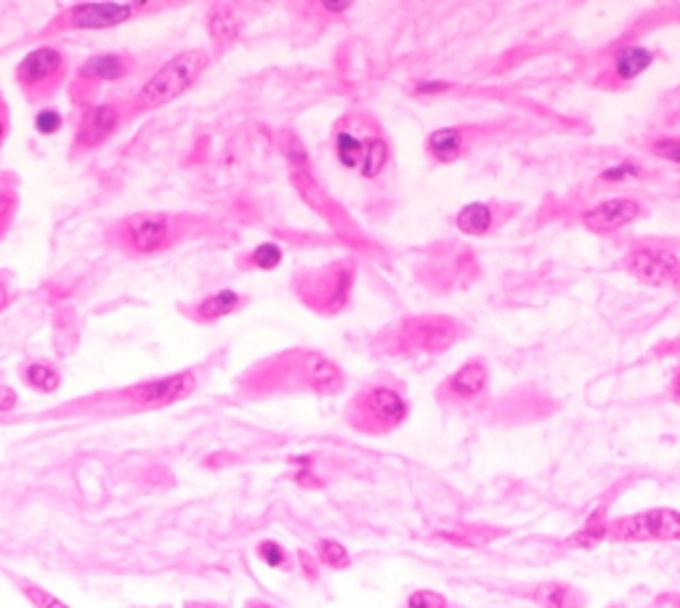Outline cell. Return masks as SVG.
I'll list each match as a JSON object with an SVG mask.
<instances>
[{"instance_id": "cell-1", "label": "cell", "mask_w": 680, "mask_h": 608, "mask_svg": "<svg viewBox=\"0 0 680 608\" xmlns=\"http://www.w3.org/2000/svg\"><path fill=\"white\" fill-rule=\"evenodd\" d=\"M343 370L325 353L314 349H290L263 359L239 377V388L250 399H266L280 394L336 396L343 390Z\"/></svg>"}, {"instance_id": "cell-2", "label": "cell", "mask_w": 680, "mask_h": 608, "mask_svg": "<svg viewBox=\"0 0 680 608\" xmlns=\"http://www.w3.org/2000/svg\"><path fill=\"white\" fill-rule=\"evenodd\" d=\"M195 226H206L200 219L181 213H133L109 229V239L133 258H150L171 250L191 237Z\"/></svg>"}, {"instance_id": "cell-3", "label": "cell", "mask_w": 680, "mask_h": 608, "mask_svg": "<svg viewBox=\"0 0 680 608\" xmlns=\"http://www.w3.org/2000/svg\"><path fill=\"white\" fill-rule=\"evenodd\" d=\"M208 67L210 54L202 51V48H187V51H178L176 56H171V59H165L163 65H160L157 70L136 89L131 102H128L131 117L168 107V104L176 102L178 96H184V93L195 89L197 80L206 74Z\"/></svg>"}, {"instance_id": "cell-4", "label": "cell", "mask_w": 680, "mask_h": 608, "mask_svg": "<svg viewBox=\"0 0 680 608\" xmlns=\"http://www.w3.org/2000/svg\"><path fill=\"white\" fill-rule=\"evenodd\" d=\"M410 418V401L397 383H367L345 407V423L364 436H388Z\"/></svg>"}, {"instance_id": "cell-5", "label": "cell", "mask_w": 680, "mask_h": 608, "mask_svg": "<svg viewBox=\"0 0 680 608\" xmlns=\"http://www.w3.org/2000/svg\"><path fill=\"white\" fill-rule=\"evenodd\" d=\"M163 9H168V3H150V0H141V3H113V0H107V3H75L61 9L48 22L40 37L67 33H102V30H115L120 24L136 22L144 14H157Z\"/></svg>"}, {"instance_id": "cell-6", "label": "cell", "mask_w": 680, "mask_h": 608, "mask_svg": "<svg viewBox=\"0 0 680 608\" xmlns=\"http://www.w3.org/2000/svg\"><path fill=\"white\" fill-rule=\"evenodd\" d=\"M67 78H70V56L65 54V48L48 46V43L24 54L14 70L24 102L38 109L48 107L65 91Z\"/></svg>"}, {"instance_id": "cell-7", "label": "cell", "mask_w": 680, "mask_h": 608, "mask_svg": "<svg viewBox=\"0 0 680 608\" xmlns=\"http://www.w3.org/2000/svg\"><path fill=\"white\" fill-rule=\"evenodd\" d=\"M466 335V327L455 316L420 314L405 316L386 340V351L391 356H418V353H442L453 349Z\"/></svg>"}, {"instance_id": "cell-8", "label": "cell", "mask_w": 680, "mask_h": 608, "mask_svg": "<svg viewBox=\"0 0 680 608\" xmlns=\"http://www.w3.org/2000/svg\"><path fill=\"white\" fill-rule=\"evenodd\" d=\"M356 282L354 260H336L321 269L303 271L293 279L295 295L301 297L303 306L312 308L319 316H336L351 303Z\"/></svg>"}, {"instance_id": "cell-9", "label": "cell", "mask_w": 680, "mask_h": 608, "mask_svg": "<svg viewBox=\"0 0 680 608\" xmlns=\"http://www.w3.org/2000/svg\"><path fill=\"white\" fill-rule=\"evenodd\" d=\"M197 386H200L197 370H178L171 372V375L150 377V381H139L128 388L113 390L107 401L109 405H122V409H131V412H150V409H165L189 399Z\"/></svg>"}, {"instance_id": "cell-10", "label": "cell", "mask_w": 680, "mask_h": 608, "mask_svg": "<svg viewBox=\"0 0 680 608\" xmlns=\"http://www.w3.org/2000/svg\"><path fill=\"white\" fill-rule=\"evenodd\" d=\"M136 70V56L122 54V51H102L89 56L83 65L75 70L70 85V98L75 107L83 109L85 104H94V96L102 85L109 83H122L126 78H131Z\"/></svg>"}, {"instance_id": "cell-11", "label": "cell", "mask_w": 680, "mask_h": 608, "mask_svg": "<svg viewBox=\"0 0 680 608\" xmlns=\"http://www.w3.org/2000/svg\"><path fill=\"white\" fill-rule=\"evenodd\" d=\"M131 117L128 102H94L85 104L80 109L78 122H75V136H72V152L75 154H89L102 149L107 141H113V136L122 128V122Z\"/></svg>"}, {"instance_id": "cell-12", "label": "cell", "mask_w": 680, "mask_h": 608, "mask_svg": "<svg viewBox=\"0 0 680 608\" xmlns=\"http://www.w3.org/2000/svg\"><path fill=\"white\" fill-rule=\"evenodd\" d=\"M611 542H680V511L654 507L606 524Z\"/></svg>"}, {"instance_id": "cell-13", "label": "cell", "mask_w": 680, "mask_h": 608, "mask_svg": "<svg viewBox=\"0 0 680 608\" xmlns=\"http://www.w3.org/2000/svg\"><path fill=\"white\" fill-rule=\"evenodd\" d=\"M622 269L648 288H678L680 256L657 242H638L622 258Z\"/></svg>"}, {"instance_id": "cell-14", "label": "cell", "mask_w": 680, "mask_h": 608, "mask_svg": "<svg viewBox=\"0 0 680 608\" xmlns=\"http://www.w3.org/2000/svg\"><path fill=\"white\" fill-rule=\"evenodd\" d=\"M486 388H490V370L484 359H471L438 386L436 399L442 405H473Z\"/></svg>"}, {"instance_id": "cell-15", "label": "cell", "mask_w": 680, "mask_h": 608, "mask_svg": "<svg viewBox=\"0 0 680 608\" xmlns=\"http://www.w3.org/2000/svg\"><path fill=\"white\" fill-rule=\"evenodd\" d=\"M641 213L643 204L635 197H611V200H603L585 210L583 226L590 234L606 237V234H614L630 226L635 219H641Z\"/></svg>"}, {"instance_id": "cell-16", "label": "cell", "mask_w": 680, "mask_h": 608, "mask_svg": "<svg viewBox=\"0 0 680 608\" xmlns=\"http://www.w3.org/2000/svg\"><path fill=\"white\" fill-rule=\"evenodd\" d=\"M247 301H250V297L237 293V290L226 288V290H215V293L200 297V301L191 303V306H178V308H181V314L187 316L189 321H195V325H215V321L226 319V316L243 312V308L247 306Z\"/></svg>"}, {"instance_id": "cell-17", "label": "cell", "mask_w": 680, "mask_h": 608, "mask_svg": "<svg viewBox=\"0 0 680 608\" xmlns=\"http://www.w3.org/2000/svg\"><path fill=\"white\" fill-rule=\"evenodd\" d=\"M367 133L370 126L360 128L356 126V117H345L343 122H338L336 136H332V147H336L338 163L343 165L345 171H360Z\"/></svg>"}, {"instance_id": "cell-18", "label": "cell", "mask_w": 680, "mask_h": 608, "mask_svg": "<svg viewBox=\"0 0 680 608\" xmlns=\"http://www.w3.org/2000/svg\"><path fill=\"white\" fill-rule=\"evenodd\" d=\"M654 59H657V56H654L652 48H646V46H624V48H620V51L614 54V59H611V65H609L611 83H617V85L633 83V80H638L643 72L652 70Z\"/></svg>"}, {"instance_id": "cell-19", "label": "cell", "mask_w": 680, "mask_h": 608, "mask_svg": "<svg viewBox=\"0 0 680 608\" xmlns=\"http://www.w3.org/2000/svg\"><path fill=\"white\" fill-rule=\"evenodd\" d=\"M500 204L497 202H468L455 215V226L466 237H486L500 226Z\"/></svg>"}, {"instance_id": "cell-20", "label": "cell", "mask_w": 680, "mask_h": 608, "mask_svg": "<svg viewBox=\"0 0 680 608\" xmlns=\"http://www.w3.org/2000/svg\"><path fill=\"white\" fill-rule=\"evenodd\" d=\"M468 147H471V141H468V130L457 128V126L434 130V133L425 139V152H429V157L436 160L438 165L457 163V160L468 152Z\"/></svg>"}, {"instance_id": "cell-21", "label": "cell", "mask_w": 680, "mask_h": 608, "mask_svg": "<svg viewBox=\"0 0 680 608\" xmlns=\"http://www.w3.org/2000/svg\"><path fill=\"white\" fill-rule=\"evenodd\" d=\"M208 35L213 37L219 46H232L243 33V19L237 14V5L232 3H215L208 9L206 16Z\"/></svg>"}, {"instance_id": "cell-22", "label": "cell", "mask_w": 680, "mask_h": 608, "mask_svg": "<svg viewBox=\"0 0 680 608\" xmlns=\"http://www.w3.org/2000/svg\"><path fill=\"white\" fill-rule=\"evenodd\" d=\"M531 600L540 608H585L587 598L583 591L566 582H542L531 591Z\"/></svg>"}, {"instance_id": "cell-23", "label": "cell", "mask_w": 680, "mask_h": 608, "mask_svg": "<svg viewBox=\"0 0 680 608\" xmlns=\"http://www.w3.org/2000/svg\"><path fill=\"white\" fill-rule=\"evenodd\" d=\"M20 377L22 383L27 386L30 390H35V394H57V390L61 388V383H65V375H61V370L57 367V364L51 362H24L20 367Z\"/></svg>"}, {"instance_id": "cell-24", "label": "cell", "mask_w": 680, "mask_h": 608, "mask_svg": "<svg viewBox=\"0 0 680 608\" xmlns=\"http://www.w3.org/2000/svg\"><path fill=\"white\" fill-rule=\"evenodd\" d=\"M391 163V144L378 128H370L367 141H364V157L360 165V173L364 178H378Z\"/></svg>"}, {"instance_id": "cell-25", "label": "cell", "mask_w": 680, "mask_h": 608, "mask_svg": "<svg viewBox=\"0 0 680 608\" xmlns=\"http://www.w3.org/2000/svg\"><path fill=\"white\" fill-rule=\"evenodd\" d=\"M282 260L284 250L277 245V242H261V245L253 247L250 253H245V256L237 260V266L245 271H274Z\"/></svg>"}, {"instance_id": "cell-26", "label": "cell", "mask_w": 680, "mask_h": 608, "mask_svg": "<svg viewBox=\"0 0 680 608\" xmlns=\"http://www.w3.org/2000/svg\"><path fill=\"white\" fill-rule=\"evenodd\" d=\"M317 561L319 566L332 569V572H343L351 566V553L345 550V545H340L338 539H319L317 542Z\"/></svg>"}, {"instance_id": "cell-27", "label": "cell", "mask_w": 680, "mask_h": 608, "mask_svg": "<svg viewBox=\"0 0 680 608\" xmlns=\"http://www.w3.org/2000/svg\"><path fill=\"white\" fill-rule=\"evenodd\" d=\"M503 531L497 529H481V526H462L460 531H442V539L453 545H462V548H479V545H486L490 539L500 537Z\"/></svg>"}, {"instance_id": "cell-28", "label": "cell", "mask_w": 680, "mask_h": 608, "mask_svg": "<svg viewBox=\"0 0 680 608\" xmlns=\"http://www.w3.org/2000/svg\"><path fill=\"white\" fill-rule=\"evenodd\" d=\"M282 154L288 157V163L293 165V173L308 171V152L293 130H284L282 133Z\"/></svg>"}, {"instance_id": "cell-29", "label": "cell", "mask_w": 680, "mask_h": 608, "mask_svg": "<svg viewBox=\"0 0 680 608\" xmlns=\"http://www.w3.org/2000/svg\"><path fill=\"white\" fill-rule=\"evenodd\" d=\"M20 591L27 595V600L35 608H72V606H67L61 598H57L51 591H46V587L35 585V582H30V580H20Z\"/></svg>"}, {"instance_id": "cell-30", "label": "cell", "mask_w": 680, "mask_h": 608, "mask_svg": "<svg viewBox=\"0 0 680 608\" xmlns=\"http://www.w3.org/2000/svg\"><path fill=\"white\" fill-rule=\"evenodd\" d=\"M33 128L38 130L40 136H57L59 130L65 128V115H61V109L48 104V107H40L38 112H35Z\"/></svg>"}, {"instance_id": "cell-31", "label": "cell", "mask_w": 680, "mask_h": 608, "mask_svg": "<svg viewBox=\"0 0 680 608\" xmlns=\"http://www.w3.org/2000/svg\"><path fill=\"white\" fill-rule=\"evenodd\" d=\"M16 208H20V195H16L14 186H0V239L14 223Z\"/></svg>"}, {"instance_id": "cell-32", "label": "cell", "mask_w": 680, "mask_h": 608, "mask_svg": "<svg viewBox=\"0 0 680 608\" xmlns=\"http://www.w3.org/2000/svg\"><path fill=\"white\" fill-rule=\"evenodd\" d=\"M258 558H261L269 569H290V553L280 542H274V539H263V542L258 545Z\"/></svg>"}, {"instance_id": "cell-33", "label": "cell", "mask_w": 680, "mask_h": 608, "mask_svg": "<svg viewBox=\"0 0 680 608\" xmlns=\"http://www.w3.org/2000/svg\"><path fill=\"white\" fill-rule=\"evenodd\" d=\"M648 152H652L654 157L667 160V163L680 165V136H659V139H652Z\"/></svg>"}, {"instance_id": "cell-34", "label": "cell", "mask_w": 680, "mask_h": 608, "mask_svg": "<svg viewBox=\"0 0 680 608\" xmlns=\"http://www.w3.org/2000/svg\"><path fill=\"white\" fill-rule=\"evenodd\" d=\"M641 176H643V167L638 163H633V160H628V163L606 167V171L601 173V182L620 184V182H628V178H641Z\"/></svg>"}, {"instance_id": "cell-35", "label": "cell", "mask_w": 680, "mask_h": 608, "mask_svg": "<svg viewBox=\"0 0 680 608\" xmlns=\"http://www.w3.org/2000/svg\"><path fill=\"white\" fill-rule=\"evenodd\" d=\"M405 608H449V600L436 591H415L407 598Z\"/></svg>"}, {"instance_id": "cell-36", "label": "cell", "mask_w": 680, "mask_h": 608, "mask_svg": "<svg viewBox=\"0 0 680 608\" xmlns=\"http://www.w3.org/2000/svg\"><path fill=\"white\" fill-rule=\"evenodd\" d=\"M14 301V277L11 271H0V314L11 306Z\"/></svg>"}, {"instance_id": "cell-37", "label": "cell", "mask_w": 680, "mask_h": 608, "mask_svg": "<svg viewBox=\"0 0 680 608\" xmlns=\"http://www.w3.org/2000/svg\"><path fill=\"white\" fill-rule=\"evenodd\" d=\"M298 563L303 569V576H306L308 582H317L319 580V561L317 556L306 553V550H298Z\"/></svg>"}, {"instance_id": "cell-38", "label": "cell", "mask_w": 680, "mask_h": 608, "mask_svg": "<svg viewBox=\"0 0 680 608\" xmlns=\"http://www.w3.org/2000/svg\"><path fill=\"white\" fill-rule=\"evenodd\" d=\"M20 407V394L14 388L0 383V414H9Z\"/></svg>"}, {"instance_id": "cell-39", "label": "cell", "mask_w": 680, "mask_h": 608, "mask_svg": "<svg viewBox=\"0 0 680 608\" xmlns=\"http://www.w3.org/2000/svg\"><path fill=\"white\" fill-rule=\"evenodd\" d=\"M9 130H11V112L9 104H5V96L0 93V149H3L5 139H9Z\"/></svg>"}, {"instance_id": "cell-40", "label": "cell", "mask_w": 680, "mask_h": 608, "mask_svg": "<svg viewBox=\"0 0 680 608\" xmlns=\"http://www.w3.org/2000/svg\"><path fill=\"white\" fill-rule=\"evenodd\" d=\"M449 89H453V85L442 83V80H420V83H415L418 96H429V93H444Z\"/></svg>"}, {"instance_id": "cell-41", "label": "cell", "mask_w": 680, "mask_h": 608, "mask_svg": "<svg viewBox=\"0 0 680 608\" xmlns=\"http://www.w3.org/2000/svg\"><path fill=\"white\" fill-rule=\"evenodd\" d=\"M652 356H672V359H680V335H678L676 340H670V343L657 346V349L652 351Z\"/></svg>"}, {"instance_id": "cell-42", "label": "cell", "mask_w": 680, "mask_h": 608, "mask_svg": "<svg viewBox=\"0 0 680 608\" xmlns=\"http://www.w3.org/2000/svg\"><path fill=\"white\" fill-rule=\"evenodd\" d=\"M319 9L325 14H345V11H351V3H321Z\"/></svg>"}, {"instance_id": "cell-43", "label": "cell", "mask_w": 680, "mask_h": 608, "mask_svg": "<svg viewBox=\"0 0 680 608\" xmlns=\"http://www.w3.org/2000/svg\"><path fill=\"white\" fill-rule=\"evenodd\" d=\"M670 399L680 405V367L676 370V377H672V386H670Z\"/></svg>"}, {"instance_id": "cell-44", "label": "cell", "mask_w": 680, "mask_h": 608, "mask_svg": "<svg viewBox=\"0 0 680 608\" xmlns=\"http://www.w3.org/2000/svg\"><path fill=\"white\" fill-rule=\"evenodd\" d=\"M184 608H226V606L210 604V600H189V604L184 606Z\"/></svg>"}, {"instance_id": "cell-45", "label": "cell", "mask_w": 680, "mask_h": 608, "mask_svg": "<svg viewBox=\"0 0 680 608\" xmlns=\"http://www.w3.org/2000/svg\"><path fill=\"white\" fill-rule=\"evenodd\" d=\"M245 608H277V606L266 604V600H247Z\"/></svg>"}, {"instance_id": "cell-46", "label": "cell", "mask_w": 680, "mask_h": 608, "mask_svg": "<svg viewBox=\"0 0 680 608\" xmlns=\"http://www.w3.org/2000/svg\"><path fill=\"white\" fill-rule=\"evenodd\" d=\"M667 604H670V608H680V593H672V595H667Z\"/></svg>"}]
</instances>
